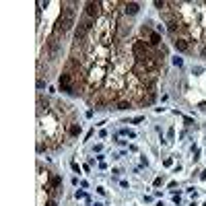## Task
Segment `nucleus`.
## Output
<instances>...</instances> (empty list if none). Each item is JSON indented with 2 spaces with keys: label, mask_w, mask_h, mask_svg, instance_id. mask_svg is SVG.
Segmentation results:
<instances>
[{
  "label": "nucleus",
  "mask_w": 206,
  "mask_h": 206,
  "mask_svg": "<svg viewBox=\"0 0 206 206\" xmlns=\"http://www.w3.org/2000/svg\"><path fill=\"white\" fill-rule=\"evenodd\" d=\"M161 183H163V177H157V179H155V188H159Z\"/></svg>",
  "instance_id": "nucleus-13"
},
{
  "label": "nucleus",
  "mask_w": 206,
  "mask_h": 206,
  "mask_svg": "<svg viewBox=\"0 0 206 206\" xmlns=\"http://www.w3.org/2000/svg\"><path fill=\"white\" fill-rule=\"evenodd\" d=\"M93 206H103V204H99V202H95V204H93Z\"/></svg>",
  "instance_id": "nucleus-15"
},
{
  "label": "nucleus",
  "mask_w": 206,
  "mask_h": 206,
  "mask_svg": "<svg viewBox=\"0 0 206 206\" xmlns=\"http://www.w3.org/2000/svg\"><path fill=\"white\" fill-rule=\"evenodd\" d=\"M134 103L130 101V99H122V101H117L115 103V109H120V111H126V109H130Z\"/></svg>",
  "instance_id": "nucleus-6"
},
{
  "label": "nucleus",
  "mask_w": 206,
  "mask_h": 206,
  "mask_svg": "<svg viewBox=\"0 0 206 206\" xmlns=\"http://www.w3.org/2000/svg\"><path fill=\"white\" fill-rule=\"evenodd\" d=\"M43 87H46V80L39 79V80H37V89H43Z\"/></svg>",
  "instance_id": "nucleus-11"
},
{
  "label": "nucleus",
  "mask_w": 206,
  "mask_h": 206,
  "mask_svg": "<svg viewBox=\"0 0 206 206\" xmlns=\"http://www.w3.org/2000/svg\"><path fill=\"white\" fill-rule=\"evenodd\" d=\"M74 196H76V200H79V198H87V194H85V192H80V190H76V194H74Z\"/></svg>",
  "instance_id": "nucleus-12"
},
{
  "label": "nucleus",
  "mask_w": 206,
  "mask_h": 206,
  "mask_svg": "<svg viewBox=\"0 0 206 206\" xmlns=\"http://www.w3.org/2000/svg\"><path fill=\"white\" fill-rule=\"evenodd\" d=\"M173 46H175L177 52H190L192 50V43L188 39H183V37H173Z\"/></svg>",
  "instance_id": "nucleus-3"
},
{
  "label": "nucleus",
  "mask_w": 206,
  "mask_h": 206,
  "mask_svg": "<svg viewBox=\"0 0 206 206\" xmlns=\"http://www.w3.org/2000/svg\"><path fill=\"white\" fill-rule=\"evenodd\" d=\"M85 14H87L89 19H93V21H99L103 14H105V11H103V2H95V0L87 2V4H85Z\"/></svg>",
  "instance_id": "nucleus-2"
},
{
  "label": "nucleus",
  "mask_w": 206,
  "mask_h": 206,
  "mask_svg": "<svg viewBox=\"0 0 206 206\" xmlns=\"http://www.w3.org/2000/svg\"><path fill=\"white\" fill-rule=\"evenodd\" d=\"M173 64H175V66H183V60L182 58H173Z\"/></svg>",
  "instance_id": "nucleus-9"
},
{
  "label": "nucleus",
  "mask_w": 206,
  "mask_h": 206,
  "mask_svg": "<svg viewBox=\"0 0 206 206\" xmlns=\"http://www.w3.org/2000/svg\"><path fill=\"white\" fill-rule=\"evenodd\" d=\"M80 134V124L79 122H72L68 126V138H74V136H79Z\"/></svg>",
  "instance_id": "nucleus-5"
},
{
  "label": "nucleus",
  "mask_w": 206,
  "mask_h": 206,
  "mask_svg": "<svg viewBox=\"0 0 206 206\" xmlns=\"http://www.w3.org/2000/svg\"><path fill=\"white\" fill-rule=\"evenodd\" d=\"M50 185H52L54 190H58V192H60V185H62V177H60V175H52V177H50Z\"/></svg>",
  "instance_id": "nucleus-7"
},
{
  "label": "nucleus",
  "mask_w": 206,
  "mask_h": 206,
  "mask_svg": "<svg viewBox=\"0 0 206 206\" xmlns=\"http://www.w3.org/2000/svg\"><path fill=\"white\" fill-rule=\"evenodd\" d=\"M163 163H165V167H171V165H173V159H171V157H167Z\"/></svg>",
  "instance_id": "nucleus-10"
},
{
  "label": "nucleus",
  "mask_w": 206,
  "mask_h": 206,
  "mask_svg": "<svg viewBox=\"0 0 206 206\" xmlns=\"http://www.w3.org/2000/svg\"><path fill=\"white\" fill-rule=\"evenodd\" d=\"M46 206H58V204H56V200H54V198H47V200H46Z\"/></svg>",
  "instance_id": "nucleus-8"
},
{
  "label": "nucleus",
  "mask_w": 206,
  "mask_h": 206,
  "mask_svg": "<svg viewBox=\"0 0 206 206\" xmlns=\"http://www.w3.org/2000/svg\"><path fill=\"white\" fill-rule=\"evenodd\" d=\"M138 11H140V6L136 2H122V12L124 14H136Z\"/></svg>",
  "instance_id": "nucleus-4"
},
{
  "label": "nucleus",
  "mask_w": 206,
  "mask_h": 206,
  "mask_svg": "<svg viewBox=\"0 0 206 206\" xmlns=\"http://www.w3.org/2000/svg\"><path fill=\"white\" fill-rule=\"evenodd\" d=\"M140 35H142V39L149 43V46H153V47H161L163 43V39H161V33L159 31H155L150 25H142V29H140Z\"/></svg>",
  "instance_id": "nucleus-1"
},
{
  "label": "nucleus",
  "mask_w": 206,
  "mask_h": 206,
  "mask_svg": "<svg viewBox=\"0 0 206 206\" xmlns=\"http://www.w3.org/2000/svg\"><path fill=\"white\" fill-rule=\"evenodd\" d=\"M200 54H202V56L206 58V46H202V50H200Z\"/></svg>",
  "instance_id": "nucleus-14"
}]
</instances>
